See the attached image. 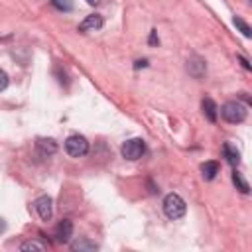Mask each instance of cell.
Listing matches in <instances>:
<instances>
[{"label":"cell","mask_w":252,"mask_h":252,"mask_svg":"<svg viewBox=\"0 0 252 252\" xmlns=\"http://www.w3.org/2000/svg\"><path fill=\"white\" fill-rule=\"evenodd\" d=\"M246 114H248L246 106L240 104L238 100H228V102H224V104L220 106V116H222L226 122H230V124H240V122H244V120H246Z\"/></svg>","instance_id":"6da1fadb"},{"label":"cell","mask_w":252,"mask_h":252,"mask_svg":"<svg viewBox=\"0 0 252 252\" xmlns=\"http://www.w3.org/2000/svg\"><path fill=\"white\" fill-rule=\"evenodd\" d=\"M185 211H187V205L177 193H167L163 197V213L167 219H171V220L181 219L185 215Z\"/></svg>","instance_id":"7a4b0ae2"},{"label":"cell","mask_w":252,"mask_h":252,"mask_svg":"<svg viewBox=\"0 0 252 252\" xmlns=\"http://www.w3.org/2000/svg\"><path fill=\"white\" fill-rule=\"evenodd\" d=\"M120 152H122V158L130 159V161H136L146 154V142L142 138H132V140L122 144Z\"/></svg>","instance_id":"3957f363"},{"label":"cell","mask_w":252,"mask_h":252,"mask_svg":"<svg viewBox=\"0 0 252 252\" xmlns=\"http://www.w3.org/2000/svg\"><path fill=\"white\" fill-rule=\"evenodd\" d=\"M65 152L71 156V158H83L87 152H89V142L87 138L75 134V136H69L65 140Z\"/></svg>","instance_id":"277c9868"},{"label":"cell","mask_w":252,"mask_h":252,"mask_svg":"<svg viewBox=\"0 0 252 252\" xmlns=\"http://www.w3.org/2000/svg\"><path fill=\"white\" fill-rule=\"evenodd\" d=\"M33 207H35V211H37V215H39L41 220H45V222L51 220V217H53V201H51L49 195L37 197L35 203H33Z\"/></svg>","instance_id":"5b68a950"},{"label":"cell","mask_w":252,"mask_h":252,"mask_svg":"<svg viewBox=\"0 0 252 252\" xmlns=\"http://www.w3.org/2000/svg\"><path fill=\"white\" fill-rule=\"evenodd\" d=\"M187 73H189L191 77H195V79H201V77L207 73V63H205L201 57L193 55V57L187 59Z\"/></svg>","instance_id":"8992f818"},{"label":"cell","mask_w":252,"mask_h":252,"mask_svg":"<svg viewBox=\"0 0 252 252\" xmlns=\"http://www.w3.org/2000/svg\"><path fill=\"white\" fill-rule=\"evenodd\" d=\"M71 236H73V222L69 220V219H63L57 226H55V238H57V242H69L71 240Z\"/></svg>","instance_id":"52a82bcc"},{"label":"cell","mask_w":252,"mask_h":252,"mask_svg":"<svg viewBox=\"0 0 252 252\" xmlns=\"http://www.w3.org/2000/svg\"><path fill=\"white\" fill-rule=\"evenodd\" d=\"M104 26V20H102V16H98V14H91V16H87L81 24H79V32H89V30H100Z\"/></svg>","instance_id":"ba28073f"},{"label":"cell","mask_w":252,"mask_h":252,"mask_svg":"<svg viewBox=\"0 0 252 252\" xmlns=\"http://www.w3.org/2000/svg\"><path fill=\"white\" fill-rule=\"evenodd\" d=\"M201 108H203V114H205V118L209 120V122H217V114H219V108H217V104H215V100L213 98H203V102H201Z\"/></svg>","instance_id":"9c48e42d"},{"label":"cell","mask_w":252,"mask_h":252,"mask_svg":"<svg viewBox=\"0 0 252 252\" xmlns=\"http://www.w3.org/2000/svg\"><path fill=\"white\" fill-rule=\"evenodd\" d=\"M37 152L39 156L47 158V156H53L57 152V144L51 140V138H39L37 140Z\"/></svg>","instance_id":"30bf717a"},{"label":"cell","mask_w":252,"mask_h":252,"mask_svg":"<svg viewBox=\"0 0 252 252\" xmlns=\"http://www.w3.org/2000/svg\"><path fill=\"white\" fill-rule=\"evenodd\" d=\"M96 248H98V244H94L93 240H87V238L71 242V250H75V252H93Z\"/></svg>","instance_id":"8fae6325"},{"label":"cell","mask_w":252,"mask_h":252,"mask_svg":"<svg viewBox=\"0 0 252 252\" xmlns=\"http://www.w3.org/2000/svg\"><path fill=\"white\" fill-rule=\"evenodd\" d=\"M222 154H224L226 161H228L232 167H236V165L240 163V154H238V150L232 148L230 144H224V146H222Z\"/></svg>","instance_id":"7c38bea8"},{"label":"cell","mask_w":252,"mask_h":252,"mask_svg":"<svg viewBox=\"0 0 252 252\" xmlns=\"http://www.w3.org/2000/svg\"><path fill=\"white\" fill-rule=\"evenodd\" d=\"M217 173H219V163H217V161H205V163L201 165V175H203V179L211 181V179L217 177Z\"/></svg>","instance_id":"4fadbf2b"},{"label":"cell","mask_w":252,"mask_h":252,"mask_svg":"<svg viewBox=\"0 0 252 252\" xmlns=\"http://www.w3.org/2000/svg\"><path fill=\"white\" fill-rule=\"evenodd\" d=\"M232 183L236 185V189H238L240 193H250V185L244 181V177H242L238 171H234V173H232Z\"/></svg>","instance_id":"5bb4252c"},{"label":"cell","mask_w":252,"mask_h":252,"mask_svg":"<svg viewBox=\"0 0 252 252\" xmlns=\"http://www.w3.org/2000/svg\"><path fill=\"white\" fill-rule=\"evenodd\" d=\"M232 22H234V26H236V28L242 32V35H244V37H250V35H252V30H250V26H248V24H246L242 18H234Z\"/></svg>","instance_id":"9a60e30c"},{"label":"cell","mask_w":252,"mask_h":252,"mask_svg":"<svg viewBox=\"0 0 252 252\" xmlns=\"http://www.w3.org/2000/svg\"><path fill=\"white\" fill-rule=\"evenodd\" d=\"M45 248H47V244L37 242V240H28L20 246V250H45Z\"/></svg>","instance_id":"2e32d148"},{"label":"cell","mask_w":252,"mask_h":252,"mask_svg":"<svg viewBox=\"0 0 252 252\" xmlns=\"http://www.w3.org/2000/svg\"><path fill=\"white\" fill-rule=\"evenodd\" d=\"M51 4L61 12H71L73 10V0H51Z\"/></svg>","instance_id":"e0dca14e"},{"label":"cell","mask_w":252,"mask_h":252,"mask_svg":"<svg viewBox=\"0 0 252 252\" xmlns=\"http://www.w3.org/2000/svg\"><path fill=\"white\" fill-rule=\"evenodd\" d=\"M6 87H8V75H6V71L0 69V91H4Z\"/></svg>","instance_id":"ac0fdd59"},{"label":"cell","mask_w":252,"mask_h":252,"mask_svg":"<svg viewBox=\"0 0 252 252\" xmlns=\"http://www.w3.org/2000/svg\"><path fill=\"white\" fill-rule=\"evenodd\" d=\"M238 61L242 63V67H244L246 71H250V69H252V65L248 63V59H246V57H242V55H238Z\"/></svg>","instance_id":"d6986e66"},{"label":"cell","mask_w":252,"mask_h":252,"mask_svg":"<svg viewBox=\"0 0 252 252\" xmlns=\"http://www.w3.org/2000/svg\"><path fill=\"white\" fill-rule=\"evenodd\" d=\"M150 43H152V45H156V43H158V35H156V30H152V33H150Z\"/></svg>","instance_id":"ffe728a7"},{"label":"cell","mask_w":252,"mask_h":252,"mask_svg":"<svg viewBox=\"0 0 252 252\" xmlns=\"http://www.w3.org/2000/svg\"><path fill=\"white\" fill-rule=\"evenodd\" d=\"M146 65H148V61H146V59H138V61L134 63V67H136V69H140V67H146Z\"/></svg>","instance_id":"44dd1931"},{"label":"cell","mask_w":252,"mask_h":252,"mask_svg":"<svg viewBox=\"0 0 252 252\" xmlns=\"http://www.w3.org/2000/svg\"><path fill=\"white\" fill-rule=\"evenodd\" d=\"M87 4H91V6H98L100 0H87Z\"/></svg>","instance_id":"7402d4cb"},{"label":"cell","mask_w":252,"mask_h":252,"mask_svg":"<svg viewBox=\"0 0 252 252\" xmlns=\"http://www.w3.org/2000/svg\"><path fill=\"white\" fill-rule=\"evenodd\" d=\"M4 228H6V222H4V219H0V234L4 232Z\"/></svg>","instance_id":"603a6c76"}]
</instances>
